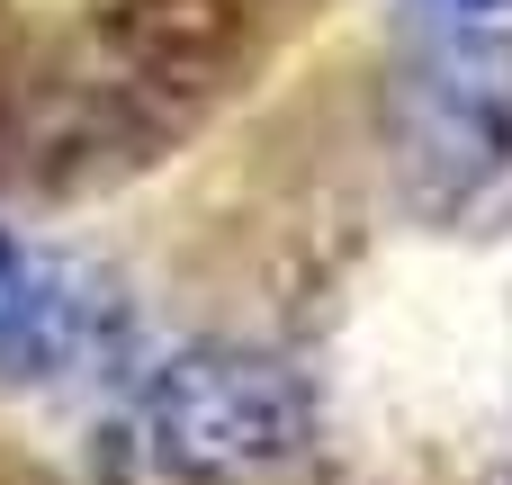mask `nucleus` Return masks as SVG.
<instances>
[{"label":"nucleus","mask_w":512,"mask_h":485,"mask_svg":"<svg viewBox=\"0 0 512 485\" xmlns=\"http://www.w3.org/2000/svg\"><path fill=\"white\" fill-rule=\"evenodd\" d=\"M423 9H450V18H495V9H512V0H423Z\"/></svg>","instance_id":"nucleus-4"},{"label":"nucleus","mask_w":512,"mask_h":485,"mask_svg":"<svg viewBox=\"0 0 512 485\" xmlns=\"http://www.w3.org/2000/svg\"><path fill=\"white\" fill-rule=\"evenodd\" d=\"M90 333H99L90 288H81L54 252H36V243H18V234L0 225V387L63 378V369L90 351Z\"/></svg>","instance_id":"nucleus-3"},{"label":"nucleus","mask_w":512,"mask_h":485,"mask_svg":"<svg viewBox=\"0 0 512 485\" xmlns=\"http://www.w3.org/2000/svg\"><path fill=\"white\" fill-rule=\"evenodd\" d=\"M504 485H512V468H504Z\"/></svg>","instance_id":"nucleus-5"},{"label":"nucleus","mask_w":512,"mask_h":485,"mask_svg":"<svg viewBox=\"0 0 512 485\" xmlns=\"http://www.w3.org/2000/svg\"><path fill=\"white\" fill-rule=\"evenodd\" d=\"M405 189L432 216H477L512 189V63L441 54L405 90Z\"/></svg>","instance_id":"nucleus-2"},{"label":"nucleus","mask_w":512,"mask_h":485,"mask_svg":"<svg viewBox=\"0 0 512 485\" xmlns=\"http://www.w3.org/2000/svg\"><path fill=\"white\" fill-rule=\"evenodd\" d=\"M324 396L261 342H189L126 396V459L171 485H243L315 450Z\"/></svg>","instance_id":"nucleus-1"}]
</instances>
